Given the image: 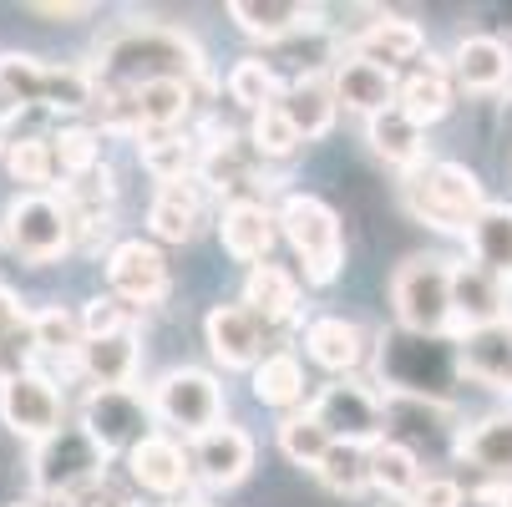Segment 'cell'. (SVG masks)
<instances>
[{
    "label": "cell",
    "instance_id": "ba28073f",
    "mask_svg": "<svg viewBox=\"0 0 512 507\" xmlns=\"http://www.w3.org/2000/svg\"><path fill=\"white\" fill-rule=\"evenodd\" d=\"M0 244H6L21 264H51L71 254V224L66 208L51 193H21L6 213H0Z\"/></svg>",
    "mask_w": 512,
    "mask_h": 507
},
{
    "label": "cell",
    "instance_id": "8992f818",
    "mask_svg": "<svg viewBox=\"0 0 512 507\" xmlns=\"http://www.w3.org/2000/svg\"><path fill=\"white\" fill-rule=\"evenodd\" d=\"M77 426L87 431V442H92L102 457L132 452L142 437H153V431H158V426H153L148 396L132 391V386H92V391L82 396Z\"/></svg>",
    "mask_w": 512,
    "mask_h": 507
},
{
    "label": "cell",
    "instance_id": "ab89813d",
    "mask_svg": "<svg viewBox=\"0 0 512 507\" xmlns=\"http://www.w3.org/2000/svg\"><path fill=\"white\" fill-rule=\"evenodd\" d=\"M31 335H36V350L41 355H61L71 371H77V345H82V320L61 310V305H46L31 315Z\"/></svg>",
    "mask_w": 512,
    "mask_h": 507
},
{
    "label": "cell",
    "instance_id": "11a10c76",
    "mask_svg": "<svg viewBox=\"0 0 512 507\" xmlns=\"http://www.w3.org/2000/svg\"><path fill=\"white\" fill-rule=\"evenodd\" d=\"M183 507H208V502H183Z\"/></svg>",
    "mask_w": 512,
    "mask_h": 507
},
{
    "label": "cell",
    "instance_id": "816d5d0a",
    "mask_svg": "<svg viewBox=\"0 0 512 507\" xmlns=\"http://www.w3.org/2000/svg\"><path fill=\"white\" fill-rule=\"evenodd\" d=\"M0 148H6V117H0Z\"/></svg>",
    "mask_w": 512,
    "mask_h": 507
},
{
    "label": "cell",
    "instance_id": "4dcf8cb0",
    "mask_svg": "<svg viewBox=\"0 0 512 507\" xmlns=\"http://www.w3.org/2000/svg\"><path fill=\"white\" fill-rule=\"evenodd\" d=\"M137 158L158 183H188L198 178V137L193 132H142L137 137Z\"/></svg>",
    "mask_w": 512,
    "mask_h": 507
},
{
    "label": "cell",
    "instance_id": "e0dca14e",
    "mask_svg": "<svg viewBox=\"0 0 512 507\" xmlns=\"http://www.w3.org/2000/svg\"><path fill=\"white\" fill-rule=\"evenodd\" d=\"M127 472L142 492L153 497H178L193 487V472H188V447L168 431H153V437H142L132 452H127Z\"/></svg>",
    "mask_w": 512,
    "mask_h": 507
},
{
    "label": "cell",
    "instance_id": "f907efd6",
    "mask_svg": "<svg viewBox=\"0 0 512 507\" xmlns=\"http://www.w3.org/2000/svg\"><path fill=\"white\" fill-rule=\"evenodd\" d=\"M16 315H26V310H21V300L11 295V289H6V284H0V325H11Z\"/></svg>",
    "mask_w": 512,
    "mask_h": 507
},
{
    "label": "cell",
    "instance_id": "d6986e66",
    "mask_svg": "<svg viewBox=\"0 0 512 507\" xmlns=\"http://www.w3.org/2000/svg\"><path fill=\"white\" fill-rule=\"evenodd\" d=\"M452 82L457 92H477V97H492L502 87H512V46L497 41V36H462L452 61Z\"/></svg>",
    "mask_w": 512,
    "mask_h": 507
},
{
    "label": "cell",
    "instance_id": "f546056e",
    "mask_svg": "<svg viewBox=\"0 0 512 507\" xmlns=\"http://www.w3.org/2000/svg\"><path fill=\"white\" fill-rule=\"evenodd\" d=\"M365 472H371V487L386 492L391 502H411V492L421 487V457L416 447L396 442V437H381L376 447H365Z\"/></svg>",
    "mask_w": 512,
    "mask_h": 507
},
{
    "label": "cell",
    "instance_id": "7402d4cb",
    "mask_svg": "<svg viewBox=\"0 0 512 507\" xmlns=\"http://www.w3.org/2000/svg\"><path fill=\"white\" fill-rule=\"evenodd\" d=\"M229 21H234L244 36H254V41H264V46H279V41H289V36L320 26V11H315V6H300V0H234Z\"/></svg>",
    "mask_w": 512,
    "mask_h": 507
},
{
    "label": "cell",
    "instance_id": "681fc988",
    "mask_svg": "<svg viewBox=\"0 0 512 507\" xmlns=\"http://www.w3.org/2000/svg\"><path fill=\"white\" fill-rule=\"evenodd\" d=\"M457 507H512V487H477V492H462Z\"/></svg>",
    "mask_w": 512,
    "mask_h": 507
},
{
    "label": "cell",
    "instance_id": "f1b7e54d",
    "mask_svg": "<svg viewBox=\"0 0 512 507\" xmlns=\"http://www.w3.org/2000/svg\"><path fill=\"white\" fill-rule=\"evenodd\" d=\"M137 360H142L137 330H117V335H97V340H82L77 345V371L92 386H132Z\"/></svg>",
    "mask_w": 512,
    "mask_h": 507
},
{
    "label": "cell",
    "instance_id": "8d00e7d4",
    "mask_svg": "<svg viewBox=\"0 0 512 507\" xmlns=\"http://www.w3.org/2000/svg\"><path fill=\"white\" fill-rule=\"evenodd\" d=\"M51 158H56V178H82V173H92V168H102L107 158H102V132L97 127H61L56 137H51Z\"/></svg>",
    "mask_w": 512,
    "mask_h": 507
},
{
    "label": "cell",
    "instance_id": "b9f144b4",
    "mask_svg": "<svg viewBox=\"0 0 512 507\" xmlns=\"http://www.w3.org/2000/svg\"><path fill=\"white\" fill-rule=\"evenodd\" d=\"M315 477H320V482H325L335 497H360L365 487H371V472H365V447L335 442V447L320 457Z\"/></svg>",
    "mask_w": 512,
    "mask_h": 507
},
{
    "label": "cell",
    "instance_id": "8fae6325",
    "mask_svg": "<svg viewBox=\"0 0 512 507\" xmlns=\"http://www.w3.org/2000/svg\"><path fill=\"white\" fill-rule=\"evenodd\" d=\"M0 421L26 442H46L66 426V396L46 371H26L0 386Z\"/></svg>",
    "mask_w": 512,
    "mask_h": 507
},
{
    "label": "cell",
    "instance_id": "ee69618b",
    "mask_svg": "<svg viewBox=\"0 0 512 507\" xmlns=\"http://www.w3.org/2000/svg\"><path fill=\"white\" fill-rule=\"evenodd\" d=\"M249 142H254V153H259V158H289V153L300 148V132L289 127V117H284V112H279V102H274V107L254 112Z\"/></svg>",
    "mask_w": 512,
    "mask_h": 507
},
{
    "label": "cell",
    "instance_id": "9c48e42d",
    "mask_svg": "<svg viewBox=\"0 0 512 507\" xmlns=\"http://www.w3.org/2000/svg\"><path fill=\"white\" fill-rule=\"evenodd\" d=\"M310 416L330 431V442H350V447H376L386 437V401L355 381V376H335L315 401Z\"/></svg>",
    "mask_w": 512,
    "mask_h": 507
},
{
    "label": "cell",
    "instance_id": "f6af8a7d",
    "mask_svg": "<svg viewBox=\"0 0 512 507\" xmlns=\"http://www.w3.org/2000/svg\"><path fill=\"white\" fill-rule=\"evenodd\" d=\"M77 320H82V340L117 335V330H137V325H132V310H127L122 300H112V295H97V300H87Z\"/></svg>",
    "mask_w": 512,
    "mask_h": 507
},
{
    "label": "cell",
    "instance_id": "4fadbf2b",
    "mask_svg": "<svg viewBox=\"0 0 512 507\" xmlns=\"http://www.w3.org/2000/svg\"><path fill=\"white\" fill-rule=\"evenodd\" d=\"M452 366L472 386H487V391H507L512 396V320H497V325H482V330L457 335Z\"/></svg>",
    "mask_w": 512,
    "mask_h": 507
},
{
    "label": "cell",
    "instance_id": "ac0fdd59",
    "mask_svg": "<svg viewBox=\"0 0 512 507\" xmlns=\"http://www.w3.org/2000/svg\"><path fill=\"white\" fill-rule=\"evenodd\" d=\"M457 102V82L442 56H426V61H411L406 77H396V107L416 122V127H431L442 122Z\"/></svg>",
    "mask_w": 512,
    "mask_h": 507
},
{
    "label": "cell",
    "instance_id": "74e56055",
    "mask_svg": "<svg viewBox=\"0 0 512 507\" xmlns=\"http://www.w3.org/2000/svg\"><path fill=\"white\" fill-rule=\"evenodd\" d=\"M335 442H330V431L310 416V406L305 411H289L284 421H279V452L289 457V462H295V467H320V457L330 452Z\"/></svg>",
    "mask_w": 512,
    "mask_h": 507
},
{
    "label": "cell",
    "instance_id": "4316f807",
    "mask_svg": "<svg viewBox=\"0 0 512 507\" xmlns=\"http://www.w3.org/2000/svg\"><path fill=\"white\" fill-rule=\"evenodd\" d=\"M457 457L482 467L487 477H507L512 482V411H492V416H477L472 426L457 431Z\"/></svg>",
    "mask_w": 512,
    "mask_h": 507
},
{
    "label": "cell",
    "instance_id": "484cf974",
    "mask_svg": "<svg viewBox=\"0 0 512 507\" xmlns=\"http://www.w3.org/2000/svg\"><path fill=\"white\" fill-rule=\"evenodd\" d=\"M148 229L163 244H188L203 229V188H198V178H188V183H158V193L148 203Z\"/></svg>",
    "mask_w": 512,
    "mask_h": 507
},
{
    "label": "cell",
    "instance_id": "7dc6e473",
    "mask_svg": "<svg viewBox=\"0 0 512 507\" xmlns=\"http://www.w3.org/2000/svg\"><path fill=\"white\" fill-rule=\"evenodd\" d=\"M61 507H132V502H127V492H122V487H112V482L102 477V482L82 487L77 497H66Z\"/></svg>",
    "mask_w": 512,
    "mask_h": 507
},
{
    "label": "cell",
    "instance_id": "1f68e13d",
    "mask_svg": "<svg viewBox=\"0 0 512 507\" xmlns=\"http://www.w3.org/2000/svg\"><path fill=\"white\" fill-rule=\"evenodd\" d=\"M467 244H472V264L512 284V203H487L467 229Z\"/></svg>",
    "mask_w": 512,
    "mask_h": 507
},
{
    "label": "cell",
    "instance_id": "7bdbcfd3",
    "mask_svg": "<svg viewBox=\"0 0 512 507\" xmlns=\"http://www.w3.org/2000/svg\"><path fill=\"white\" fill-rule=\"evenodd\" d=\"M36 360H41V350L31 335V315H16L11 325H0V386L36 371Z\"/></svg>",
    "mask_w": 512,
    "mask_h": 507
},
{
    "label": "cell",
    "instance_id": "ffe728a7",
    "mask_svg": "<svg viewBox=\"0 0 512 507\" xmlns=\"http://www.w3.org/2000/svg\"><path fill=\"white\" fill-rule=\"evenodd\" d=\"M218 239H224V249L239 259V264H264L274 239H279V224H274V208L259 203V198H234L224 203V213H218Z\"/></svg>",
    "mask_w": 512,
    "mask_h": 507
},
{
    "label": "cell",
    "instance_id": "44dd1931",
    "mask_svg": "<svg viewBox=\"0 0 512 507\" xmlns=\"http://www.w3.org/2000/svg\"><path fill=\"white\" fill-rule=\"evenodd\" d=\"M421 51H426V31L416 21H406V16H391V11L371 16V21L355 31V41H350V56L376 61L386 71H396L406 61H421Z\"/></svg>",
    "mask_w": 512,
    "mask_h": 507
},
{
    "label": "cell",
    "instance_id": "6da1fadb",
    "mask_svg": "<svg viewBox=\"0 0 512 507\" xmlns=\"http://www.w3.org/2000/svg\"><path fill=\"white\" fill-rule=\"evenodd\" d=\"M87 71H92L97 92H137L153 82L208 87V56L178 26H122L117 36L97 46V61Z\"/></svg>",
    "mask_w": 512,
    "mask_h": 507
},
{
    "label": "cell",
    "instance_id": "2e32d148",
    "mask_svg": "<svg viewBox=\"0 0 512 507\" xmlns=\"http://www.w3.org/2000/svg\"><path fill=\"white\" fill-rule=\"evenodd\" d=\"M203 340L224 371H254L264 360V325L244 305H213L203 320Z\"/></svg>",
    "mask_w": 512,
    "mask_h": 507
},
{
    "label": "cell",
    "instance_id": "bcb514c9",
    "mask_svg": "<svg viewBox=\"0 0 512 507\" xmlns=\"http://www.w3.org/2000/svg\"><path fill=\"white\" fill-rule=\"evenodd\" d=\"M457 502H462V482H452V477H421V487L401 507H457Z\"/></svg>",
    "mask_w": 512,
    "mask_h": 507
},
{
    "label": "cell",
    "instance_id": "83f0119b",
    "mask_svg": "<svg viewBox=\"0 0 512 507\" xmlns=\"http://www.w3.org/2000/svg\"><path fill=\"white\" fill-rule=\"evenodd\" d=\"M198 92H203V87H193V82H153V87L127 92L132 117H137V137H142V132H178V127L193 117Z\"/></svg>",
    "mask_w": 512,
    "mask_h": 507
},
{
    "label": "cell",
    "instance_id": "30bf717a",
    "mask_svg": "<svg viewBox=\"0 0 512 507\" xmlns=\"http://www.w3.org/2000/svg\"><path fill=\"white\" fill-rule=\"evenodd\" d=\"M173 274H168V254L153 239H122L107 254V295L122 300L127 310H153L168 300Z\"/></svg>",
    "mask_w": 512,
    "mask_h": 507
},
{
    "label": "cell",
    "instance_id": "db71d44e",
    "mask_svg": "<svg viewBox=\"0 0 512 507\" xmlns=\"http://www.w3.org/2000/svg\"><path fill=\"white\" fill-rule=\"evenodd\" d=\"M16 507H41V502H16Z\"/></svg>",
    "mask_w": 512,
    "mask_h": 507
},
{
    "label": "cell",
    "instance_id": "52a82bcc",
    "mask_svg": "<svg viewBox=\"0 0 512 507\" xmlns=\"http://www.w3.org/2000/svg\"><path fill=\"white\" fill-rule=\"evenodd\" d=\"M102 467H107V457L87 442L82 426H61L56 437L36 442V452H31V482H36V497H46V502H66L82 487L102 482Z\"/></svg>",
    "mask_w": 512,
    "mask_h": 507
},
{
    "label": "cell",
    "instance_id": "9a60e30c",
    "mask_svg": "<svg viewBox=\"0 0 512 507\" xmlns=\"http://www.w3.org/2000/svg\"><path fill=\"white\" fill-rule=\"evenodd\" d=\"M507 315V279L487 274L482 264H452V335L497 325Z\"/></svg>",
    "mask_w": 512,
    "mask_h": 507
},
{
    "label": "cell",
    "instance_id": "277c9868",
    "mask_svg": "<svg viewBox=\"0 0 512 507\" xmlns=\"http://www.w3.org/2000/svg\"><path fill=\"white\" fill-rule=\"evenodd\" d=\"M274 224L289 239V249L300 254L305 284H335L340 279V269H345V234H340V219H335V208L325 198L289 193L274 208Z\"/></svg>",
    "mask_w": 512,
    "mask_h": 507
},
{
    "label": "cell",
    "instance_id": "d6a6232c",
    "mask_svg": "<svg viewBox=\"0 0 512 507\" xmlns=\"http://www.w3.org/2000/svg\"><path fill=\"white\" fill-rule=\"evenodd\" d=\"M279 112L289 117V127L300 132V142H315L335 127V97H330V82L325 77H310V82H289L279 92Z\"/></svg>",
    "mask_w": 512,
    "mask_h": 507
},
{
    "label": "cell",
    "instance_id": "7a4b0ae2",
    "mask_svg": "<svg viewBox=\"0 0 512 507\" xmlns=\"http://www.w3.org/2000/svg\"><path fill=\"white\" fill-rule=\"evenodd\" d=\"M401 198L411 208V219L436 229V234H467L472 219L487 208L482 178L467 163H426L401 183Z\"/></svg>",
    "mask_w": 512,
    "mask_h": 507
},
{
    "label": "cell",
    "instance_id": "3957f363",
    "mask_svg": "<svg viewBox=\"0 0 512 507\" xmlns=\"http://www.w3.org/2000/svg\"><path fill=\"white\" fill-rule=\"evenodd\" d=\"M391 305H396V320L406 335L447 340L452 335V259L411 254L391 279Z\"/></svg>",
    "mask_w": 512,
    "mask_h": 507
},
{
    "label": "cell",
    "instance_id": "cb8c5ba5",
    "mask_svg": "<svg viewBox=\"0 0 512 507\" xmlns=\"http://www.w3.org/2000/svg\"><path fill=\"white\" fill-rule=\"evenodd\" d=\"M365 142H371V153L386 168H396L406 178L416 168H426V127H416L401 107H386L376 117H365Z\"/></svg>",
    "mask_w": 512,
    "mask_h": 507
},
{
    "label": "cell",
    "instance_id": "7c38bea8",
    "mask_svg": "<svg viewBox=\"0 0 512 507\" xmlns=\"http://www.w3.org/2000/svg\"><path fill=\"white\" fill-rule=\"evenodd\" d=\"M188 472L208 492L239 487L254 472V437H249L244 426H229V421L208 426L203 437H193V447H188Z\"/></svg>",
    "mask_w": 512,
    "mask_h": 507
},
{
    "label": "cell",
    "instance_id": "5b68a950",
    "mask_svg": "<svg viewBox=\"0 0 512 507\" xmlns=\"http://www.w3.org/2000/svg\"><path fill=\"white\" fill-rule=\"evenodd\" d=\"M153 421L168 426V437H203L208 426L224 421V386L198 366H173L148 391Z\"/></svg>",
    "mask_w": 512,
    "mask_h": 507
},
{
    "label": "cell",
    "instance_id": "d4e9b609",
    "mask_svg": "<svg viewBox=\"0 0 512 507\" xmlns=\"http://www.w3.org/2000/svg\"><path fill=\"white\" fill-rule=\"evenodd\" d=\"M305 350L330 376H350V371H360V360L371 355V340H365V330L345 315H320V320L305 325Z\"/></svg>",
    "mask_w": 512,
    "mask_h": 507
},
{
    "label": "cell",
    "instance_id": "f35d334b",
    "mask_svg": "<svg viewBox=\"0 0 512 507\" xmlns=\"http://www.w3.org/2000/svg\"><path fill=\"white\" fill-rule=\"evenodd\" d=\"M279 92H284V82L274 77V66L264 56L234 61V71H229V102H239L244 112H264V107L279 102Z\"/></svg>",
    "mask_w": 512,
    "mask_h": 507
},
{
    "label": "cell",
    "instance_id": "c3c4849f",
    "mask_svg": "<svg viewBox=\"0 0 512 507\" xmlns=\"http://www.w3.org/2000/svg\"><path fill=\"white\" fill-rule=\"evenodd\" d=\"M31 16H41V21H82V16H92V6L87 0H31Z\"/></svg>",
    "mask_w": 512,
    "mask_h": 507
},
{
    "label": "cell",
    "instance_id": "f5cc1de1",
    "mask_svg": "<svg viewBox=\"0 0 512 507\" xmlns=\"http://www.w3.org/2000/svg\"><path fill=\"white\" fill-rule=\"evenodd\" d=\"M507 310H512V284H507ZM507 320H512V315H507Z\"/></svg>",
    "mask_w": 512,
    "mask_h": 507
},
{
    "label": "cell",
    "instance_id": "603a6c76",
    "mask_svg": "<svg viewBox=\"0 0 512 507\" xmlns=\"http://www.w3.org/2000/svg\"><path fill=\"white\" fill-rule=\"evenodd\" d=\"M244 310L259 325H295L300 320V279L289 274L284 264H249L244 279Z\"/></svg>",
    "mask_w": 512,
    "mask_h": 507
},
{
    "label": "cell",
    "instance_id": "d590c367",
    "mask_svg": "<svg viewBox=\"0 0 512 507\" xmlns=\"http://www.w3.org/2000/svg\"><path fill=\"white\" fill-rule=\"evenodd\" d=\"M6 173L26 188V193H46L56 183V158H51V137H16L0 148Z\"/></svg>",
    "mask_w": 512,
    "mask_h": 507
},
{
    "label": "cell",
    "instance_id": "5bb4252c",
    "mask_svg": "<svg viewBox=\"0 0 512 507\" xmlns=\"http://www.w3.org/2000/svg\"><path fill=\"white\" fill-rule=\"evenodd\" d=\"M325 82H330L335 107H345V112H355V117H376V112L396 107V71H386V66H376V61H360V56H350V51L335 56V66H330Z\"/></svg>",
    "mask_w": 512,
    "mask_h": 507
},
{
    "label": "cell",
    "instance_id": "e575fe53",
    "mask_svg": "<svg viewBox=\"0 0 512 507\" xmlns=\"http://www.w3.org/2000/svg\"><path fill=\"white\" fill-rule=\"evenodd\" d=\"M41 97H46V61H36L26 51L0 56V117L41 107Z\"/></svg>",
    "mask_w": 512,
    "mask_h": 507
},
{
    "label": "cell",
    "instance_id": "836d02e7",
    "mask_svg": "<svg viewBox=\"0 0 512 507\" xmlns=\"http://www.w3.org/2000/svg\"><path fill=\"white\" fill-rule=\"evenodd\" d=\"M249 386H254L259 406H274V411L289 416V411H300V401H305V366L289 350H274L249 371Z\"/></svg>",
    "mask_w": 512,
    "mask_h": 507
},
{
    "label": "cell",
    "instance_id": "60d3db41",
    "mask_svg": "<svg viewBox=\"0 0 512 507\" xmlns=\"http://www.w3.org/2000/svg\"><path fill=\"white\" fill-rule=\"evenodd\" d=\"M41 107L51 112H92L97 107V82L87 66H46V97Z\"/></svg>",
    "mask_w": 512,
    "mask_h": 507
}]
</instances>
